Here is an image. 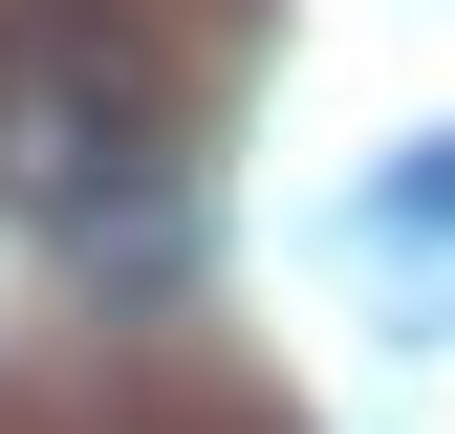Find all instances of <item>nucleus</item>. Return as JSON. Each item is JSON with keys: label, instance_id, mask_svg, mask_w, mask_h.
<instances>
[{"label": "nucleus", "instance_id": "nucleus-2", "mask_svg": "<svg viewBox=\"0 0 455 434\" xmlns=\"http://www.w3.org/2000/svg\"><path fill=\"white\" fill-rule=\"evenodd\" d=\"M369 217H455V131H434V152H390V196H369Z\"/></svg>", "mask_w": 455, "mask_h": 434}, {"label": "nucleus", "instance_id": "nucleus-1", "mask_svg": "<svg viewBox=\"0 0 455 434\" xmlns=\"http://www.w3.org/2000/svg\"><path fill=\"white\" fill-rule=\"evenodd\" d=\"M0 196L87 217V261L152 217V22L131 0H0Z\"/></svg>", "mask_w": 455, "mask_h": 434}]
</instances>
